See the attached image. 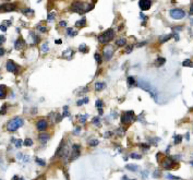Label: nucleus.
<instances>
[{
	"mask_svg": "<svg viewBox=\"0 0 193 180\" xmlns=\"http://www.w3.org/2000/svg\"><path fill=\"white\" fill-rule=\"evenodd\" d=\"M105 86H106L105 83L97 82V83H95V85H94V87H95V90H96V91H102V90L105 89Z\"/></svg>",
	"mask_w": 193,
	"mask_h": 180,
	"instance_id": "obj_19",
	"label": "nucleus"
},
{
	"mask_svg": "<svg viewBox=\"0 0 193 180\" xmlns=\"http://www.w3.org/2000/svg\"><path fill=\"white\" fill-rule=\"evenodd\" d=\"M173 36H175V39L179 40V34H178V33H175V34H173Z\"/></svg>",
	"mask_w": 193,
	"mask_h": 180,
	"instance_id": "obj_53",
	"label": "nucleus"
},
{
	"mask_svg": "<svg viewBox=\"0 0 193 180\" xmlns=\"http://www.w3.org/2000/svg\"><path fill=\"white\" fill-rule=\"evenodd\" d=\"M23 145L25 146H32L33 145V141L31 139H25V140L23 141Z\"/></svg>",
	"mask_w": 193,
	"mask_h": 180,
	"instance_id": "obj_28",
	"label": "nucleus"
},
{
	"mask_svg": "<svg viewBox=\"0 0 193 180\" xmlns=\"http://www.w3.org/2000/svg\"><path fill=\"white\" fill-rule=\"evenodd\" d=\"M7 97V87L0 84V99H5Z\"/></svg>",
	"mask_w": 193,
	"mask_h": 180,
	"instance_id": "obj_15",
	"label": "nucleus"
},
{
	"mask_svg": "<svg viewBox=\"0 0 193 180\" xmlns=\"http://www.w3.org/2000/svg\"><path fill=\"white\" fill-rule=\"evenodd\" d=\"M40 141L42 143H46L47 141L50 139V134H48V133H45V132H43V133H40Z\"/></svg>",
	"mask_w": 193,
	"mask_h": 180,
	"instance_id": "obj_14",
	"label": "nucleus"
},
{
	"mask_svg": "<svg viewBox=\"0 0 193 180\" xmlns=\"http://www.w3.org/2000/svg\"><path fill=\"white\" fill-rule=\"evenodd\" d=\"M171 35H167V36H163L162 39H160V43H164V42H167L168 39H170Z\"/></svg>",
	"mask_w": 193,
	"mask_h": 180,
	"instance_id": "obj_42",
	"label": "nucleus"
},
{
	"mask_svg": "<svg viewBox=\"0 0 193 180\" xmlns=\"http://www.w3.org/2000/svg\"><path fill=\"white\" fill-rule=\"evenodd\" d=\"M98 143H100V141L93 139V140H91L90 142H88V144H90L91 146H97V145H98Z\"/></svg>",
	"mask_w": 193,
	"mask_h": 180,
	"instance_id": "obj_36",
	"label": "nucleus"
},
{
	"mask_svg": "<svg viewBox=\"0 0 193 180\" xmlns=\"http://www.w3.org/2000/svg\"><path fill=\"white\" fill-rule=\"evenodd\" d=\"M7 107H8V106H7V104H5V105L2 106V107H1V109H0V115H6L7 114Z\"/></svg>",
	"mask_w": 193,
	"mask_h": 180,
	"instance_id": "obj_35",
	"label": "nucleus"
},
{
	"mask_svg": "<svg viewBox=\"0 0 193 180\" xmlns=\"http://www.w3.org/2000/svg\"><path fill=\"white\" fill-rule=\"evenodd\" d=\"M112 134H114V133L111 131H107L104 133V137H112Z\"/></svg>",
	"mask_w": 193,
	"mask_h": 180,
	"instance_id": "obj_45",
	"label": "nucleus"
},
{
	"mask_svg": "<svg viewBox=\"0 0 193 180\" xmlns=\"http://www.w3.org/2000/svg\"><path fill=\"white\" fill-rule=\"evenodd\" d=\"M169 13H170V17L172 19H175V20H181L185 15V12L183 10H181V9H172V10H170Z\"/></svg>",
	"mask_w": 193,
	"mask_h": 180,
	"instance_id": "obj_6",
	"label": "nucleus"
},
{
	"mask_svg": "<svg viewBox=\"0 0 193 180\" xmlns=\"http://www.w3.org/2000/svg\"><path fill=\"white\" fill-rule=\"evenodd\" d=\"M25 47H26V43L22 37H19L17 40H15L14 48L17 49V50H22V49H24Z\"/></svg>",
	"mask_w": 193,
	"mask_h": 180,
	"instance_id": "obj_11",
	"label": "nucleus"
},
{
	"mask_svg": "<svg viewBox=\"0 0 193 180\" xmlns=\"http://www.w3.org/2000/svg\"><path fill=\"white\" fill-rule=\"evenodd\" d=\"M59 26L65 27V26H67V22H65V21H60V22H59Z\"/></svg>",
	"mask_w": 193,
	"mask_h": 180,
	"instance_id": "obj_49",
	"label": "nucleus"
},
{
	"mask_svg": "<svg viewBox=\"0 0 193 180\" xmlns=\"http://www.w3.org/2000/svg\"><path fill=\"white\" fill-rule=\"evenodd\" d=\"M133 119H134V112H132V110H129V112H125L122 114L121 123H123V125H128V123H130Z\"/></svg>",
	"mask_w": 193,
	"mask_h": 180,
	"instance_id": "obj_5",
	"label": "nucleus"
},
{
	"mask_svg": "<svg viewBox=\"0 0 193 180\" xmlns=\"http://www.w3.org/2000/svg\"><path fill=\"white\" fill-rule=\"evenodd\" d=\"M190 13H191V15H192V13H193V5H192V2H191V8H190Z\"/></svg>",
	"mask_w": 193,
	"mask_h": 180,
	"instance_id": "obj_57",
	"label": "nucleus"
},
{
	"mask_svg": "<svg viewBox=\"0 0 193 180\" xmlns=\"http://www.w3.org/2000/svg\"><path fill=\"white\" fill-rule=\"evenodd\" d=\"M128 85L130 86H134V85H136V82H135V80H134V77H128Z\"/></svg>",
	"mask_w": 193,
	"mask_h": 180,
	"instance_id": "obj_22",
	"label": "nucleus"
},
{
	"mask_svg": "<svg viewBox=\"0 0 193 180\" xmlns=\"http://www.w3.org/2000/svg\"><path fill=\"white\" fill-rule=\"evenodd\" d=\"M36 128L40 130V131H45L46 129L48 128V123L46 121L45 119H40L38 121L36 122Z\"/></svg>",
	"mask_w": 193,
	"mask_h": 180,
	"instance_id": "obj_12",
	"label": "nucleus"
},
{
	"mask_svg": "<svg viewBox=\"0 0 193 180\" xmlns=\"http://www.w3.org/2000/svg\"><path fill=\"white\" fill-rule=\"evenodd\" d=\"M80 130H81V128H80V127H75V130H74V134H77V133H79Z\"/></svg>",
	"mask_w": 193,
	"mask_h": 180,
	"instance_id": "obj_51",
	"label": "nucleus"
},
{
	"mask_svg": "<svg viewBox=\"0 0 193 180\" xmlns=\"http://www.w3.org/2000/svg\"><path fill=\"white\" fill-rule=\"evenodd\" d=\"M37 29L40 30L42 33H45V32L47 31V27H46L45 25H38V26H37Z\"/></svg>",
	"mask_w": 193,
	"mask_h": 180,
	"instance_id": "obj_40",
	"label": "nucleus"
},
{
	"mask_svg": "<svg viewBox=\"0 0 193 180\" xmlns=\"http://www.w3.org/2000/svg\"><path fill=\"white\" fill-rule=\"evenodd\" d=\"M31 35H32V37H33V43H34V45H36L37 43H38V37H37V35L34 34L33 32H31Z\"/></svg>",
	"mask_w": 193,
	"mask_h": 180,
	"instance_id": "obj_34",
	"label": "nucleus"
},
{
	"mask_svg": "<svg viewBox=\"0 0 193 180\" xmlns=\"http://www.w3.org/2000/svg\"><path fill=\"white\" fill-rule=\"evenodd\" d=\"M35 160H36L37 164H38V165H40V166H45L46 165L45 160H44V159H40V158H36Z\"/></svg>",
	"mask_w": 193,
	"mask_h": 180,
	"instance_id": "obj_41",
	"label": "nucleus"
},
{
	"mask_svg": "<svg viewBox=\"0 0 193 180\" xmlns=\"http://www.w3.org/2000/svg\"><path fill=\"white\" fill-rule=\"evenodd\" d=\"M94 58H95V60L97 61V63H98V65H100V63L103 62V59H102V57H100V54H95V55H94Z\"/></svg>",
	"mask_w": 193,
	"mask_h": 180,
	"instance_id": "obj_31",
	"label": "nucleus"
},
{
	"mask_svg": "<svg viewBox=\"0 0 193 180\" xmlns=\"http://www.w3.org/2000/svg\"><path fill=\"white\" fill-rule=\"evenodd\" d=\"M181 141H182V135H175V137H173V143H175L176 145H178Z\"/></svg>",
	"mask_w": 193,
	"mask_h": 180,
	"instance_id": "obj_23",
	"label": "nucleus"
},
{
	"mask_svg": "<svg viewBox=\"0 0 193 180\" xmlns=\"http://www.w3.org/2000/svg\"><path fill=\"white\" fill-rule=\"evenodd\" d=\"M5 54H6V50H5L3 48H1V47H0V56H3Z\"/></svg>",
	"mask_w": 193,
	"mask_h": 180,
	"instance_id": "obj_50",
	"label": "nucleus"
},
{
	"mask_svg": "<svg viewBox=\"0 0 193 180\" xmlns=\"http://www.w3.org/2000/svg\"><path fill=\"white\" fill-rule=\"evenodd\" d=\"M165 62H166V59L165 58H163V57H158L156 59V61H155V67H162L163 65H165Z\"/></svg>",
	"mask_w": 193,
	"mask_h": 180,
	"instance_id": "obj_17",
	"label": "nucleus"
},
{
	"mask_svg": "<svg viewBox=\"0 0 193 180\" xmlns=\"http://www.w3.org/2000/svg\"><path fill=\"white\" fill-rule=\"evenodd\" d=\"M92 122H93L94 125H96L97 127L100 126V118H98V117H94L93 120H92Z\"/></svg>",
	"mask_w": 193,
	"mask_h": 180,
	"instance_id": "obj_38",
	"label": "nucleus"
},
{
	"mask_svg": "<svg viewBox=\"0 0 193 180\" xmlns=\"http://www.w3.org/2000/svg\"><path fill=\"white\" fill-rule=\"evenodd\" d=\"M23 123H24V121H23L22 118L15 117L10 120V121H8V123H7V129H8V131L10 132H14L23 126Z\"/></svg>",
	"mask_w": 193,
	"mask_h": 180,
	"instance_id": "obj_3",
	"label": "nucleus"
},
{
	"mask_svg": "<svg viewBox=\"0 0 193 180\" xmlns=\"http://www.w3.org/2000/svg\"><path fill=\"white\" fill-rule=\"evenodd\" d=\"M22 157H23V160H24V162H27V160L30 159L29 156H22Z\"/></svg>",
	"mask_w": 193,
	"mask_h": 180,
	"instance_id": "obj_55",
	"label": "nucleus"
},
{
	"mask_svg": "<svg viewBox=\"0 0 193 180\" xmlns=\"http://www.w3.org/2000/svg\"><path fill=\"white\" fill-rule=\"evenodd\" d=\"M17 179H19V177H17V176H14V177H13V179H12V180H17Z\"/></svg>",
	"mask_w": 193,
	"mask_h": 180,
	"instance_id": "obj_61",
	"label": "nucleus"
},
{
	"mask_svg": "<svg viewBox=\"0 0 193 180\" xmlns=\"http://www.w3.org/2000/svg\"><path fill=\"white\" fill-rule=\"evenodd\" d=\"M93 7H94L93 3L90 5V6H86L85 3L82 2V1H80V0H75V1L72 3L71 10L73 12H78V13H80V14H83V13H85V12L92 10Z\"/></svg>",
	"mask_w": 193,
	"mask_h": 180,
	"instance_id": "obj_1",
	"label": "nucleus"
},
{
	"mask_svg": "<svg viewBox=\"0 0 193 180\" xmlns=\"http://www.w3.org/2000/svg\"><path fill=\"white\" fill-rule=\"evenodd\" d=\"M85 25H86V19H85V17H83V19H81V20L77 21V23H75V26H77V27H79V29H81V27H84Z\"/></svg>",
	"mask_w": 193,
	"mask_h": 180,
	"instance_id": "obj_16",
	"label": "nucleus"
},
{
	"mask_svg": "<svg viewBox=\"0 0 193 180\" xmlns=\"http://www.w3.org/2000/svg\"><path fill=\"white\" fill-rule=\"evenodd\" d=\"M115 37V32L112 29H108L107 31H105L102 35L98 36V42L100 44H107L110 40H112V38Z\"/></svg>",
	"mask_w": 193,
	"mask_h": 180,
	"instance_id": "obj_4",
	"label": "nucleus"
},
{
	"mask_svg": "<svg viewBox=\"0 0 193 180\" xmlns=\"http://www.w3.org/2000/svg\"><path fill=\"white\" fill-rule=\"evenodd\" d=\"M6 68L9 72H11V73H15V74H17L19 67H17V65L12 61V60H8V61H7V65H6Z\"/></svg>",
	"mask_w": 193,
	"mask_h": 180,
	"instance_id": "obj_10",
	"label": "nucleus"
},
{
	"mask_svg": "<svg viewBox=\"0 0 193 180\" xmlns=\"http://www.w3.org/2000/svg\"><path fill=\"white\" fill-rule=\"evenodd\" d=\"M147 175H148V172H146V170H145V172H143V177H146V176H147Z\"/></svg>",
	"mask_w": 193,
	"mask_h": 180,
	"instance_id": "obj_58",
	"label": "nucleus"
},
{
	"mask_svg": "<svg viewBox=\"0 0 193 180\" xmlns=\"http://www.w3.org/2000/svg\"><path fill=\"white\" fill-rule=\"evenodd\" d=\"M103 104H104V103H103V100L98 99V100L96 102V104H95V105H96L97 108H102V107H103Z\"/></svg>",
	"mask_w": 193,
	"mask_h": 180,
	"instance_id": "obj_44",
	"label": "nucleus"
},
{
	"mask_svg": "<svg viewBox=\"0 0 193 180\" xmlns=\"http://www.w3.org/2000/svg\"><path fill=\"white\" fill-rule=\"evenodd\" d=\"M136 85L140 86L142 90H144V91H146L147 93H150V95L152 96V97L154 98V99H156V89L154 87V86H152L148 82H146L145 80H143V79H140L139 82L136 83Z\"/></svg>",
	"mask_w": 193,
	"mask_h": 180,
	"instance_id": "obj_2",
	"label": "nucleus"
},
{
	"mask_svg": "<svg viewBox=\"0 0 193 180\" xmlns=\"http://www.w3.org/2000/svg\"><path fill=\"white\" fill-rule=\"evenodd\" d=\"M87 103H88V98L85 97V98H83V99L78 100V102H77V105H78V106H81V105H83V104H87Z\"/></svg>",
	"mask_w": 193,
	"mask_h": 180,
	"instance_id": "obj_29",
	"label": "nucleus"
},
{
	"mask_svg": "<svg viewBox=\"0 0 193 180\" xmlns=\"http://www.w3.org/2000/svg\"><path fill=\"white\" fill-rule=\"evenodd\" d=\"M154 177H159V176H160V174H159V172L158 170H156V172H154V175H153Z\"/></svg>",
	"mask_w": 193,
	"mask_h": 180,
	"instance_id": "obj_52",
	"label": "nucleus"
},
{
	"mask_svg": "<svg viewBox=\"0 0 193 180\" xmlns=\"http://www.w3.org/2000/svg\"><path fill=\"white\" fill-rule=\"evenodd\" d=\"M67 34H68L69 36L73 37V36H75V35L78 34V32L73 31V29H72V27H69V29H67Z\"/></svg>",
	"mask_w": 193,
	"mask_h": 180,
	"instance_id": "obj_21",
	"label": "nucleus"
},
{
	"mask_svg": "<svg viewBox=\"0 0 193 180\" xmlns=\"http://www.w3.org/2000/svg\"><path fill=\"white\" fill-rule=\"evenodd\" d=\"M173 164H175V162H173V159L170 156H166V157L162 160V166L165 169H172Z\"/></svg>",
	"mask_w": 193,
	"mask_h": 180,
	"instance_id": "obj_7",
	"label": "nucleus"
},
{
	"mask_svg": "<svg viewBox=\"0 0 193 180\" xmlns=\"http://www.w3.org/2000/svg\"><path fill=\"white\" fill-rule=\"evenodd\" d=\"M130 157L134 158V159H141V158H142V155L138 154V153H132V154H130Z\"/></svg>",
	"mask_w": 193,
	"mask_h": 180,
	"instance_id": "obj_32",
	"label": "nucleus"
},
{
	"mask_svg": "<svg viewBox=\"0 0 193 180\" xmlns=\"http://www.w3.org/2000/svg\"><path fill=\"white\" fill-rule=\"evenodd\" d=\"M63 109H65V112H63V115H62V117H67V116H69V112H68V106H65L63 107Z\"/></svg>",
	"mask_w": 193,
	"mask_h": 180,
	"instance_id": "obj_46",
	"label": "nucleus"
},
{
	"mask_svg": "<svg viewBox=\"0 0 193 180\" xmlns=\"http://www.w3.org/2000/svg\"><path fill=\"white\" fill-rule=\"evenodd\" d=\"M132 49H133V46H128L127 49H125V54H130L132 52Z\"/></svg>",
	"mask_w": 193,
	"mask_h": 180,
	"instance_id": "obj_48",
	"label": "nucleus"
},
{
	"mask_svg": "<svg viewBox=\"0 0 193 180\" xmlns=\"http://www.w3.org/2000/svg\"><path fill=\"white\" fill-rule=\"evenodd\" d=\"M55 43L58 44V45H59V44H61V43H62V42H61V39H56V40H55Z\"/></svg>",
	"mask_w": 193,
	"mask_h": 180,
	"instance_id": "obj_56",
	"label": "nucleus"
},
{
	"mask_svg": "<svg viewBox=\"0 0 193 180\" xmlns=\"http://www.w3.org/2000/svg\"><path fill=\"white\" fill-rule=\"evenodd\" d=\"M48 44L47 43H44L43 45H42V52H48Z\"/></svg>",
	"mask_w": 193,
	"mask_h": 180,
	"instance_id": "obj_37",
	"label": "nucleus"
},
{
	"mask_svg": "<svg viewBox=\"0 0 193 180\" xmlns=\"http://www.w3.org/2000/svg\"><path fill=\"white\" fill-rule=\"evenodd\" d=\"M5 42H6V37H5L3 35H0V46L2 45V44H5Z\"/></svg>",
	"mask_w": 193,
	"mask_h": 180,
	"instance_id": "obj_47",
	"label": "nucleus"
},
{
	"mask_svg": "<svg viewBox=\"0 0 193 180\" xmlns=\"http://www.w3.org/2000/svg\"><path fill=\"white\" fill-rule=\"evenodd\" d=\"M139 7L142 11H147L152 7V1L150 0H140L139 1Z\"/></svg>",
	"mask_w": 193,
	"mask_h": 180,
	"instance_id": "obj_9",
	"label": "nucleus"
},
{
	"mask_svg": "<svg viewBox=\"0 0 193 180\" xmlns=\"http://www.w3.org/2000/svg\"><path fill=\"white\" fill-rule=\"evenodd\" d=\"M112 54H114V48L111 46H106L104 48V57H105L106 60H109L111 57H112Z\"/></svg>",
	"mask_w": 193,
	"mask_h": 180,
	"instance_id": "obj_13",
	"label": "nucleus"
},
{
	"mask_svg": "<svg viewBox=\"0 0 193 180\" xmlns=\"http://www.w3.org/2000/svg\"><path fill=\"white\" fill-rule=\"evenodd\" d=\"M22 12H23V13H24L25 15H32V14H34V11H33L32 9H30V8L23 9Z\"/></svg>",
	"mask_w": 193,
	"mask_h": 180,
	"instance_id": "obj_24",
	"label": "nucleus"
},
{
	"mask_svg": "<svg viewBox=\"0 0 193 180\" xmlns=\"http://www.w3.org/2000/svg\"><path fill=\"white\" fill-rule=\"evenodd\" d=\"M13 141H14L15 147H21V146H22V144H23V141H22V140H20V139H17V140H13Z\"/></svg>",
	"mask_w": 193,
	"mask_h": 180,
	"instance_id": "obj_33",
	"label": "nucleus"
},
{
	"mask_svg": "<svg viewBox=\"0 0 193 180\" xmlns=\"http://www.w3.org/2000/svg\"><path fill=\"white\" fill-rule=\"evenodd\" d=\"M55 13L54 12H52V13H49L48 14V17H47V21H48V22H50V21H54L55 20Z\"/></svg>",
	"mask_w": 193,
	"mask_h": 180,
	"instance_id": "obj_39",
	"label": "nucleus"
},
{
	"mask_svg": "<svg viewBox=\"0 0 193 180\" xmlns=\"http://www.w3.org/2000/svg\"><path fill=\"white\" fill-rule=\"evenodd\" d=\"M127 167V169H129V170H131V172H138V169H139V166H136V165H131V164H128V165L125 166Z\"/></svg>",
	"mask_w": 193,
	"mask_h": 180,
	"instance_id": "obj_20",
	"label": "nucleus"
},
{
	"mask_svg": "<svg viewBox=\"0 0 193 180\" xmlns=\"http://www.w3.org/2000/svg\"><path fill=\"white\" fill-rule=\"evenodd\" d=\"M11 24V21H5V22L1 23V25H0V30L2 32H6L7 29H8V25Z\"/></svg>",
	"mask_w": 193,
	"mask_h": 180,
	"instance_id": "obj_18",
	"label": "nucleus"
},
{
	"mask_svg": "<svg viewBox=\"0 0 193 180\" xmlns=\"http://www.w3.org/2000/svg\"><path fill=\"white\" fill-rule=\"evenodd\" d=\"M17 10V5L15 3H5L0 6V12H11Z\"/></svg>",
	"mask_w": 193,
	"mask_h": 180,
	"instance_id": "obj_8",
	"label": "nucleus"
},
{
	"mask_svg": "<svg viewBox=\"0 0 193 180\" xmlns=\"http://www.w3.org/2000/svg\"><path fill=\"white\" fill-rule=\"evenodd\" d=\"M182 66L183 67H190V68H192V61H191L190 59H187L183 61V63H182Z\"/></svg>",
	"mask_w": 193,
	"mask_h": 180,
	"instance_id": "obj_30",
	"label": "nucleus"
},
{
	"mask_svg": "<svg viewBox=\"0 0 193 180\" xmlns=\"http://www.w3.org/2000/svg\"><path fill=\"white\" fill-rule=\"evenodd\" d=\"M77 118H79L80 122L81 123H85L86 118H87V115H79V116H77Z\"/></svg>",
	"mask_w": 193,
	"mask_h": 180,
	"instance_id": "obj_25",
	"label": "nucleus"
},
{
	"mask_svg": "<svg viewBox=\"0 0 193 180\" xmlns=\"http://www.w3.org/2000/svg\"><path fill=\"white\" fill-rule=\"evenodd\" d=\"M116 44L118 46H125V44H127V39H125V38H120V39L117 40Z\"/></svg>",
	"mask_w": 193,
	"mask_h": 180,
	"instance_id": "obj_26",
	"label": "nucleus"
},
{
	"mask_svg": "<svg viewBox=\"0 0 193 180\" xmlns=\"http://www.w3.org/2000/svg\"><path fill=\"white\" fill-rule=\"evenodd\" d=\"M98 112H100V115H103V108H98Z\"/></svg>",
	"mask_w": 193,
	"mask_h": 180,
	"instance_id": "obj_59",
	"label": "nucleus"
},
{
	"mask_svg": "<svg viewBox=\"0 0 193 180\" xmlns=\"http://www.w3.org/2000/svg\"><path fill=\"white\" fill-rule=\"evenodd\" d=\"M145 44H146V42H142V43L138 44V47H142V46H144Z\"/></svg>",
	"mask_w": 193,
	"mask_h": 180,
	"instance_id": "obj_54",
	"label": "nucleus"
},
{
	"mask_svg": "<svg viewBox=\"0 0 193 180\" xmlns=\"http://www.w3.org/2000/svg\"><path fill=\"white\" fill-rule=\"evenodd\" d=\"M122 180H128V177H127V176H123V177H122Z\"/></svg>",
	"mask_w": 193,
	"mask_h": 180,
	"instance_id": "obj_60",
	"label": "nucleus"
},
{
	"mask_svg": "<svg viewBox=\"0 0 193 180\" xmlns=\"http://www.w3.org/2000/svg\"><path fill=\"white\" fill-rule=\"evenodd\" d=\"M167 178L168 179H171V180H180V178L177 177V176H172V175H167Z\"/></svg>",
	"mask_w": 193,
	"mask_h": 180,
	"instance_id": "obj_43",
	"label": "nucleus"
},
{
	"mask_svg": "<svg viewBox=\"0 0 193 180\" xmlns=\"http://www.w3.org/2000/svg\"><path fill=\"white\" fill-rule=\"evenodd\" d=\"M79 52H83V54L87 52V48H86V45H85V44H82V45H80V46H79Z\"/></svg>",
	"mask_w": 193,
	"mask_h": 180,
	"instance_id": "obj_27",
	"label": "nucleus"
}]
</instances>
